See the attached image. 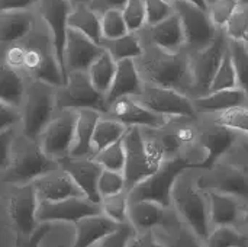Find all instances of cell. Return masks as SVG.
Masks as SVG:
<instances>
[{"instance_id": "obj_1", "label": "cell", "mask_w": 248, "mask_h": 247, "mask_svg": "<svg viewBox=\"0 0 248 247\" xmlns=\"http://www.w3.org/2000/svg\"><path fill=\"white\" fill-rule=\"evenodd\" d=\"M137 64L144 82L171 87L185 95L195 90L190 58L185 49L174 52L160 48L153 42H145L141 57L137 58Z\"/></svg>"}, {"instance_id": "obj_2", "label": "cell", "mask_w": 248, "mask_h": 247, "mask_svg": "<svg viewBox=\"0 0 248 247\" xmlns=\"http://www.w3.org/2000/svg\"><path fill=\"white\" fill-rule=\"evenodd\" d=\"M58 166L60 163L46 156L36 140H31L23 135L15 140L9 163L1 173L3 181L10 182L12 185L29 183L57 170Z\"/></svg>"}, {"instance_id": "obj_3", "label": "cell", "mask_w": 248, "mask_h": 247, "mask_svg": "<svg viewBox=\"0 0 248 247\" xmlns=\"http://www.w3.org/2000/svg\"><path fill=\"white\" fill-rule=\"evenodd\" d=\"M189 169H195V163H192L189 159L179 156L164 160L154 175L128 192L129 202L153 201L164 208H170L173 205V191L177 178Z\"/></svg>"}, {"instance_id": "obj_4", "label": "cell", "mask_w": 248, "mask_h": 247, "mask_svg": "<svg viewBox=\"0 0 248 247\" xmlns=\"http://www.w3.org/2000/svg\"><path fill=\"white\" fill-rule=\"evenodd\" d=\"M57 92L58 87L36 79L26 87L22 114V131L25 137L36 140L52 121V112L57 106Z\"/></svg>"}, {"instance_id": "obj_5", "label": "cell", "mask_w": 248, "mask_h": 247, "mask_svg": "<svg viewBox=\"0 0 248 247\" xmlns=\"http://www.w3.org/2000/svg\"><path fill=\"white\" fill-rule=\"evenodd\" d=\"M122 141L126 153V163L124 169L126 181L125 191L129 192L138 183L154 175L164 159L147 144L140 127H128Z\"/></svg>"}, {"instance_id": "obj_6", "label": "cell", "mask_w": 248, "mask_h": 247, "mask_svg": "<svg viewBox=\"0 0 248 247\" xmlns=\"http://www.w3.org/2000/svg\"><path fill=\"white\" fill-rule=\"evenodd\" d=\"M57 108L64 109H94L97 112L108 114L106 95L99 92L87 71H70L67 83L62 87H58L57 92Z\"/></svg>"}, {"instance_id": "obj_7", "label": "cell", "mask_w": 248, "mask_h": 247, "mask_svg": "<svg viewBox=\"0 0 248 247\" xmlns=\"http://www.w3.org/2000/svg\"><path fill=\"white\" fill-rule=\"evenodd\" d=\"M137 99L153 112L169 118H196V106L190 98L171 87L144 82L142 92Z\"/></svg>"}, {"instance_id": "obj_8", "label": "cell", "mask_w": 248, "mask_h": 247, "mask_svg": "<svg viewBox=\"0 0 248 247\" xmlns=\"http://www.w3.org/2000/svg\"><path fill=\"white\" fill-rule=\"evenodd\" d=\"M173 7L183 25L186 51H199L212 44L219 29L211 20L208 10H203L186 0L174 1Z\"/></svg>"}, {"instance_id": "obj_9", "label": "cell", "mask_w": 248, "mask_h": 247, "mask_svg": "<svg viewBox=\"0 0 248 247\" xmlns=\"http://www.w3.org/2000/svg\"><path fill=\"white\" fill-rule=\"evenodd\" d=\"M173 204L177 213L183 217L187 226L202 239L206 240L209 236V198L202 189L193 185L174 186Z\"/></svg>"}, {"instance_id": "obj_10", "label": "cell", "mask_w": 248, "mask_h": 247, "mask_svg": "<svg viewBox=\"0 0 248 247\" xmlns=\"http://www.w3.org/2000/svg\"><path fill=\"white\" fill-rule=\"evenodd\" d=\"M39 199L32 182L15 183L10 186L7 199V215L16 234L32 236L36 226Z\"/></svg>"}, {"instance_id": "obj_11", "label": "cell", "mask_w": 248, "mask_h": 247, "mask_svg": "<svg viewBox=\"0 0 248 247\" xmlns=\"http://www.w3.org/2000/svg\"><path fill=\"white\" fill-rule=\"evenodd\" d=\"M228 36L225 35L224 29H219L217 38L206 48L192 52L187 51L195 82V90H199L201 95L208 93V89L222 63V58L228 51Z\"/></svg>"}, {"instance_id": "obj_12", "label": "cell", "mask_w": 248, "mask_h": 247, "mask_svg": "<svg viewBox=\"0 0 248 247\" xmlns=\"http://www.w3.org/2000/svg\"><path fill=\"white\" fill-rule=\"evenodd\" d=\"M62 114L54 118L41 134V147L46 156L60 162L70 156L74 144L76 124L78 112L74 109H64Z\"/></svg>"}, {"instance_id": "obj_13", "label": "cell", "mask_w": 248, "mask_h": 247, "mask_svg": "<svg viewBox=\"0 0 248 247\" xmlns=\"http://www.w3.org/2000/svg\"><path fill=\"white\" fill-rule=\"evenodd\" d=\"M196 185L202 191H215L248 199V170L235 165L215 163L206 175L199 178Z\"/></svg>"}, {"instance_id": "obj_14", "label": "cell", "mask_w": 248, "mask_h": 247, "mask_svg": "<svg viewBox=\"0 0 248 247\" xmlns=\"http://www.w3.org/2000/svg\"><path fill=\"white\" fill-rule=\"evenodd\" d=\"M73 4L68 0H41L39 13L51 31V44L57 61L60 64L61 73L67 83V68H65V42L68 31V13Z\"/></svg>"}, {"instance_id": "obj_15", "label": "cell", "mask_w": 248, "mask_h": 247, "mask_svg": "<svg viewBox=\"0 0 248 247\" xmlns=\"http://www.w3.org/2000/svg\"><path fill=\"white\" fill-rule=\"evenodd\" d=\"M97 214H103L100 204H96L86 197H76L61 201L39 202L36 211V221L41 224L54 223V221L77 223L84 217L97 215Z\"/></svg>"}, {"instance_id": "obj_16", "label": "cell", "mask_w": 248, "mask_h": 247, "mask_svg": "<svg viewBox=\"0 0 248 247\" xmlns=\"http://www.w3.org/2000/svg\"><path fill=\"white\" fill-rule=\"evenodd\" d=\"M108 114L126 127H145L151 130H163L171 121L169 116L153 112L134 96H125L115 100L109 105Z\"/></svg>"}, {"instance_id": "obj_17", "label": "cell", "mask_w": 248, "mask_h": 247, "mask_svg": "<svg viewBox=\"0 0 248 247\" xmlns=\"http://www.w3.org/2000/svg\"><path fill=\"white\" fill-rule=\"evenodd\" d=\"M58 163L60 167L65 170L73 178V181L78 185V188L83 191L86 198H89L96 204H100L102 197L99 194L97 185L103 167L93 157H84V159L65 157Z\"/></svg>"}, {"instance_id": "obj_18", "label": "cell", "mask_w": 248, "mask_h": 247, "mask_svg": "<svg viewBox=\"0 0 248 247\" xmlns=\"http://www.w3.org/2000/svg\"><path fill=\"white\" fill-rule=\"evenodd\" d=\"M105 51L100 44H96L84 33L68 28L65 42V68L70 71H87L92 63Z\"/></svg>"}, {"instance_id": "obj_19", "label": "cell", "mask_w": 248, "mask_h": 247, "mask_svg": "<svg viewBox=\"0 0 248 247\" xmlns=\"http://www.w3.org/2000/svg\"><path fill=\"white\" fill-rule=\"evenodd\" d=\"M23 68L31 73L33 79L46 82L55 87H62L65 84L54 49L45 51L39 45H26Z\"/></svg>"}, {"instance_id": "obj_20", "label": "cell", "mask_w": 248, "mask_h": 247, "mask_svg": "<svg viewBox=\"0 0 248 247\" xmlns=\"http://www.w3.org/2000/svg\"><path fill=\"white\" fill-rule=\"evenodd\" d=\"M39 202L42 201H61L67 198L84 197L83 191L73 181V178L65 170H54L44 175L33 182Z\"/></svg>"}, {"instance_id": "obj_21", "label": "cell", "mask_w": 248, "mask_h": 247, "mask_svg": "<svg viewBox=\"0 0 248 247\" xmlns=\"http://www.w3.org/2000/svg\"><path fill=\"white\" fill-rule=\"evenodd\" d=\"M198 141L206 150V157L202 162L195 163V169L208 170L232 147L235 141V132L228 127L215 124L214 127L202 131L198 137Z\"/></svg>"}, {"instance_id": "obj_22", "label": "cell", "mask_w": 248, "mask_h": 247, "mask_svg": "<svg viewBox=\"0 0 248 247\" xmlns=\"http://www.w3.org/2000/svg\"><path fill=\"white\" fill-rule=\"evenodd\" d=\"M142 87H144V79L138 70L137 60L128 58V60L118 61V68L113 83L109 92L106 93L108 106L125 96H134V98L140 96Z\"/></svg>"}, {"instance_id": "obj_23", "label": "cell", "mask_w": 248, "mask_h": 247, "mask_svg": "<svg viewBox=\"0 0 248 247\" xmlns=\"http://www.w3.org/2000/svg\"><path fill=\"white\" fill-rule=\"evenodd\" d=\"M74 224H76L74 247H90L97 242H102L105 237L110 236L122 226L105 214L89 215L78 220Z\"/></svg>"}, {"instance_id": "obj_24", "label": "cell", "mask_w": 248, "mask_h": 247, "mask_svg": "<svg viewBox=\"0 0 248 247\" xmlns=\"http://www.w3.org/2000/svg\"><path fill=\"white\" fill-rule=\"evenodd\" d=\"M128 221L140 230H150L157 226L169 227L174 221L171 220L170 208H164L153 201H135L129 202L128 208Z\"/></svg>"}, {"instance_id": "obj_25", "label": "cell", "mask_w": 248, "mask_h": 247, "mask_svg": "<svg viewBox=\"0 0 248 247\" xmlns=\"http://www.w3.org/2000/svg\"><path fill=\"white\" fill-rule=\"evenodd\" d=\"M148 38L150 42L167 51L176 52L186 48L183 25L176 12L163 22L148 26Z\"/></svg>"}, {"instance_id": "obj_26", "label": "cell", "mask_w": 248, "mask_h": 247, "mask_svg": "<svg viewBox=\"0 0 248 247\" xmlns=\"http://www.w3.org/2000/svg\"><path fill=\"white\" fill-rule=\"evenodd\" d=\"M77 112L78 116L76 124L74 144L68 157L73 159L92 157V138H93L94 128L100 119V112L94 109H80Z\"/></svg>"}, {"instance_id": "obj_27", "label": "cell", "mask_w": 248, "mask_h": 247, "mask_svg": "<svg viewBox=\"0 0 248 247\" xmlns=\"http://www.w3.org/2000/svg\"><path fill=\"white\" fill-rule=\"evenodd\" d=\"M68 28L76 29L89 36L96 44H102V15L92 9L87 3L74 4L68 13Z\"/></svg>"}, {"instance_id": "obj_28", "label": "cell", "mask_w": 248, "mask_h": 247, "mask_svg": "<svg viewBox=\"0 0 248 247\" xmlns=\"http://www.w3.org/2000/svg\"><path fill=\"white\" fill-rule=\"evenodd\" d=\"M32 29V16L28 10L0 12V41L16 44Z\"/></svg>"}, {"instance_id": "obj_29", "label": "cell", "mask_w": 248, "mask_h": 247, "mask_svg": "<svg viewBox=\"0 0 248 247\" xmlns=\"http://www.w3.org/2000/svg\"><path fill=\"white\" fill-rule=\"evenodd\" d=\"M247 99L246 92L237 87V89H227V90H218V92H209L201 95L196 98L195 106H198V109L209 111V112H225L228 109L243 106Z\"/></svg>"}, {"instance_id": "obj_30", "label": "cell", "mask_w": 248, "mask_h": 247, "mask_svg": "<svg viewBox=\"0 0 248 247\" xmlns=\"http://www.w3.org/2000/svg\"><path fill=\"white\" fill-rule=\"evenodd\" d=\"M209 218L217 227L231 226L238 217V202L235 197L219 194L215 191L209 192Z\"/></svg>"}, {"instance_id": "obj_31", "label": "cell", "mask_w": 248, "mask_h": 247, "mask_svg": "<svg viewBox=\"0 0 248 247\" xmlns=\"http://www.w3.org/2000/svg\"><path fill=\"white\" fill-rule=\"evenodd\" d=\"M25 82L17 70L9 67L7 64H3L0 74V102L19 108L22 105V100L25 99Z\"/></svg>"}, {"instance_id": "obj_32", "label": "cell", "mask_w": 248, "mask_h": 247, "mask_svg": "<svg viewBox=\"0 0 248 247\" xmlns=\"http://www.w3.org/2000/svg\"><path fill=\"white\" fill-rule=\"evenodd\" d=\"M128 127L116 119H103L100 118L92 138V157H94L97 153L105 150L106 147L115 144L116 141L122 140Z\"/></svg>"}, {"instance_id": "obj_33", "label": "cell", "mask_w": 248, "mask_h": 247, "mask_svg": "<svg viewBox=\"0 0 248 247\" xmlns=\"http://www.w3.org/2000/svg\"><path fill=\"white\" fill-rule=\"evenodd\" d=\"M116 68H118V63L115 61V58L105 49L89 67L87 74L93 83V86L102 92L103 95H106L113 83L115 74H116Z\"/></svg>"}, {"instance_id": "obj_34", "label": "cell", "mask_w": 248, "mask_h": 247, "mask_svg": "<svg viewBox=\"0 0 248 247\" xmlns=\"http://www.w3.org/2000/svg\"><path fill=\"white\" fill-rule=\"evenodd\" d=\"M100 45L115 58L116 63L128 58L137 60L144 51L142 39L135 32H128L126 35L116 39H103Z\"/></svg>"}, {"instance_id": "obj_35", "label": "cell", "mask_w": 248, "mask_h": 247, "mask_svg": "<svg viewBox=\"0 0 248 247\" xmlns=\"http://www.w3.org/2000/svg\"><path fill=\"white\" fill-rule=\"evenodd\" d=\"M238 87V79H237V71L232 63V57L230 49L225 52L222 63L208 89L209 92H218V90H227V89H237Z\"/></svg>"}, {"instance_id": "obj_36", "label": "cell", "mask_w": 248, "mask_h": 247, "mask_svg": "<svg viewBox=\"0 0 248 247\" xmlns=\"http://www.w3.org/2000/svg\"><path fill=\"white\" fill-rule=\"evenodd\" d=\"M206 247H247V237L230 226H219L209 233Z\"/></svg>"}, {"instance_id": "obj_37", "label": "cell", "mask_w": 248, "mask_h": 247, "mask_svg": "<svg viewBox=\"0 0 248 247\" xmlns=\"http://www.w3.org/2000/svg\"><path fill=\"white\" fill-rule=\"evenodd\" d=\"M93 159L106 170L124 172L125 163H126V153H125L124 141L122 140L116 141L115 144L97 153Z\"/></svg>"}, {"instance_id": "obj_38", "label": "cell", "mask_w": 248, "mask_h": 247, "mask_svg": "<svg viewBox=\"0 0 248 247\" xmlns=\"http://www.w3.org/2000/svg\"><path fill=\"white\" fill-rule=\"evenodd\" d=\"M100 207L105 215L115 220L119 224L128 221V208H129V197L128 192H121L116 195L103 197L100 201Z\"/></svg>"}, {"instance_id": "obj_39", "label": "cell", "mask_w": 248, "mask_h": 247, "mask_svg": "<svg viewBox=\"0 0 248 247\" xmlns=\"http://www.w3.org/2000/svg\"><path fill=\"white\" fill-rule=\"evenodd\" d=\"M228 49L232 57V63L237 71L238 87L246 92L248 98V48L244 42L230 41Z\"/></svg>"}, {"instance_id": "obj_40", "label": "cell", "mask_w": 248, "mask_h": 247, "mask_svg": "<svg viewBox=\"0 0 248 247\" xmlns=\"http://www.w3.org/2000/svg\"><path fill=\"white\" fill-rule=\"evenodd\" d=\"M128 26L124 19L122 9H109L102 13V33L103 39H116L126 35Z\"/></svg>"}, {"instance_id": "obj_41", "label": "cell", "mask_w": 248, "mask_h": 247, "mask_svg": "<svg viewBox=\"0 0 248 247\" xmlns=\"http://www.w3.org/2000/svg\"><path fill=\"white\" fill-rule=\"evenodd\" d=\"M225 35L230 41L248 42V6L240 4L237 12L232 15L227 26L224 28Z\"/></svg>"}, {"instance_id": "obj_42", "label": "cell", "mask_w": 248, "mask_h": 247, "mask_svg": "<svg viewBox=\"0 0 248 247\" xmlns=\"http://www.w3.org/2000/svg\"><path fill=\"white\" fill-rule=\"evenodd\" d=\"M124 19L129 32H138L147 23V6L145 0H128L122 9Z\"/></svg>"}, {"instance_id": "obj_43", "label": "cell", "mask_w": 248, "mask_h": 247, "mask_svg": "<svg viewBox=\"0 0 248 247\" xmlns=\"http://www.w3.org/2000/svg\"><path fill=\"white\" fill-rule=\"evenodd\" d=\"M240 0H214L212 3H209L208 7L211 20L218 29H224L240 7Z\"/></svg>"}, {"instance_id": "obj_44", "label": "cell", "mask_w": 248, "mask_h": 247, "mask_svg": "<svg viewBox=\"0 0 248 247\" xmlns=\"http://www.w3.org/2000/svg\"><path fill=\"white\" fill-rule=\"evenodd\" d=\"M99 194L100 197H109L116 195L121 192H126V181L124 172H115V170H106L103 169L100 178H99Z\"/></svg>"}, {"instance_id": "obj_45", "label": "cell", "mask_w": 248, "mask_h": 247, "mask_svg": "<svg viewBox=\"0 0 248 247\" xmlns=\"http://www.w3.org/2000/svg\"><path fill=\"white\" fill-rule=\"evenodd\" d=\"M217 124L228 127L234 131H243L248 134V108L237 106L225 112H221V115L217 119Z\"/></svg>"}, {"instance_id": "obj_46", "label": "cell", "mask_w": 248, "mask_h": 247, "mask_svg": "<svg viewBox=\"0 0 248 247\" xmlns=\"http://www.w3.org/2000/svg\"><path fill=\"white\" fill-rule=\"evenodd\" d=\"M147 6V25H155L167 19L174 13V7L171 3L166 0H145Z\"/></svg>"}, {"instance_id": "obj_47", "label": "cell", "mask_w": 248, "mask_h": 247, "mask_svg": "<svg viewBox=\"0 0 248 247\" xmlns=\"http://www.w3.org/2000/svg\"><path fill=\"white\" fill-rule=\"evenodd\" d=\"M135 234H137L135 227H134L129 221H126V223H124V224L121 226L119 230H116V231L112 233L110 236L105 237V239L100 242L99 247H128L131 239H132Z\"/></svg>"}, {"instance_id": "obj_48", "label": "cell", "mask_w": 248, "mask_h": 247, "mask_svg": "<svg viewBox=\"0 0 248 247\" xmlns=\"http://www.w3.org/2000/svg\"><path fill=\"white\" fill-rule=\"evenodd\" d=\"M51 231V226L49 223H44L41 227H38L35 230V233L32 236H22V234H16V240H15V247H39L42 239Z\"/></svg>"}, {"instance_id": "obj_49", "label": "cell", "mask_w": 248, "mask_h": 247, "mask_svg": "<svg viewBox=\"0 0 248 247\" xmlns=\"http://www.w3.org/2000/svg\"><path fill=\"white\" fill-rule=\"evenodd\" d=\"M25 57H26V45L22 44H10V47L6 49L4 54V64L9 67L19 70L25 66Z\"/></svg>"}, {"instance_id": "obj_50", "label": "cell", "mask_w": 248, "mask_h": 247, "mask_svg": "<svg viewBox=\"0 0 248 247\" xmlns=\"http://www.w3.org/2000/svg\"><path fill=\"white\" fill-rule=\"evenodd\" d=\"M202 239L187 226V227H180L179 233L171 243L170 247H203L202 246Z\"/></svg>"}, {"instance_id": "obj_51", "label": "cell", "mask_w": 248, "mask_h": 247, "mask_svg": "<svg viewBox=\"0 0 248 247\" xmlns=\"http://www.w3.org/2000/svg\"><path fill=\"white\" fill-rule=\"evenodd\" d=\"M20 119L22 116L19 115V111L16 106L0 102V131L13 128L15 124H17Z\"/></svg>"}, {"instance_id": "obj_52", "label": "cell", "mask_w": 248, "mask_h": 247, "mask_svg": "<svg viewBox=\"0 0 248 247\" xmlns=\"http://www.w3.org/2000/svg\"><path fill=\"white\" fill-rule=\"evenodd\" d=\"M15 144V130L9 128V130H3L0 131V150H1V170L7 166L9 159H10V153Z\"/></svg>"}, {"instance_id": "obj_53", "label": "cell", "mask_w": 248, "mask_h": 247, "mask_svg": "<svg viewBox=\"0 0 248 247\" xmlns=\"http://www.w3.org/2000/svg\"><path fill=\"white\" fill-rule=\"evenodd\" d=\"M128 247H164L157 239L153 233H150L148 230L144 231V233H137L131 242Z\"/></svg>"}, {"instance_id": "obj_54", "label": "cell", "mask_w": 248, "mask_h": 247, "mask_svg": "<svg viewBox=\"0 0 248 247\" xmlns=\"http://www.w3.org/2000/svg\"><path fill=\"white\" fill-rule=\"evenodd\" d=\"M41 0H0V12L28 10L33 4H39Z\"/></svg>"}, {"instance_id": "obj_55", "label": "cell", "mask_w": 248, "mask_h": 247, "mask_svg": "<svg viewBox=\"0 0 248 247\" xmlns=\"http://www.w3.org/2000/svg\"><path fill=\"white\" fill-rule=\"evenodd\" d=\"M128 0H89V6L97 13H103L109 9H124Z\"/></svg>"}, {"instance_id": "obj_56", "label": "cell", "mask_w": 248, "mask_h": 247, "mask_svg": "<svg viewBox=\"0 0 248 247\" xmlns=\"http://www.w3.org/2000/svg\"><path fill=\"white\" fill-rule=\"evenodd\" d=\"M174 135L179 141L180 146H187V144H192L193 141L198 140V132L193 127L190 125H183V127H179L176 131H174Z\"/></svg>"}, {"instance_id": "obj_57", "label": "cell", "mask_w": 248, "mask_h": 247, "mask_svg": "<svg viewBox=\"0 0 248 247\" xmlns=\"http://www.w3.org/2000/svg\"><path fill=\"white\" fill-rule=\"evenodd\" d=\"M186 1H189V3H192V4H195V6L203 9V10H208V7H209L208 0H186Z\"/></svg>"}, {"instance_id": "obj_58", "label": "cell", "mask_w": 248, "mask_h": 247, "mask_svg": "<svg viewBox=\"0 0 248 247\" xmlns=\"http://www.w3.org/2000/svg\"><path fill=\"white\" fill-rule=\"evenodd\" d=\"M243 218H244V223L248 226V207L246 210H243Z\"/></svg>"}, {"instance_id": "obj_59", "label": "cell", "mask_w": 248, "mask_h": 247, "mask_svg": "<svg viewBox=\"0 0 248 247\" xmlns=\"http://www.w3.org/2000/svg\"><path fill=\"white\" fill-rule=\"evenodd\" d=\"M73 6L74 4H78V3H89V0H68Z\"/></svg>"}, {"instance_id": "obj_60", "label": "cell", "mask_w": 248, "mask_h": 247, "mask_svg": "<svg viewBox=\"0 0 248 247\" xmlns=\"http://www.w3.org/2000/svg\"><path fill=\"white\" fill-rule=\"evenodd\" d=\"M240 3L244 4V6H248V0H240Z\"/></svg>"}, {"instance_id": "obj_61", "label": "cell", "mask_w": 248, "mask_h": 247, "mask_svg": "<svg viewBox=\"0 0 248 247\" xmlns=\"http://www.w3.org/2000/svg\"><path fill=\"white\" fill-rule=\"evenodd\" d=\"M166 1H169V3H171V4H173V3H174V1H177V0H166Z\"/></svg>"}, {"instance_id": "obj_62", "label": "cell", "mask_w": 248, "mask_h": 247, "mask_svg": "<svg viewBox=\"0 0 248 247\" xmlns=\"http://www.w3.org/2000/svg\"><path fill=\"white\" fill-rule=\"evenodd\" d=\"M212 1H214V0H208V3H212Z\"/></svg>"}, {"instance_id": "obj_63", "label": "cell", "mask_w": 248, "mask_h": 247, "mask_svg": "<svg viewBox=\"0 0 248 247\" xmlns=\"http://www.w3.org/2000/svg\"><path fill=\"white\" fill-rule=\"evenodd\" d=\"M246 45H247V48H248V42H247V44H246Z\"/></svg>"}, {"instance_id": "obj_64", "label": "cell", "mask_w": 248, "mask_h": 247, "mask_svg": "<svg viewBox=\"0 0 248 247\" xmlns=\"http://www.w3.org/2000/svg\"><path fill=\"white\" fill-rule=\"evenodd\" d=\"M247 151H248V147H247Z\"/></svg>"}]
</instances>
